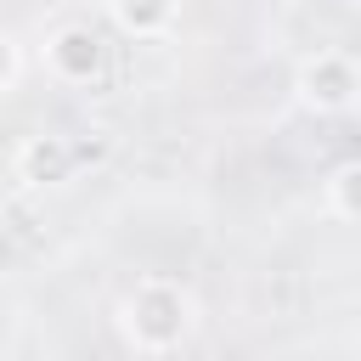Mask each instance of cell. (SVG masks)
<instances>
[{
  "label": "cell",
  "instance_id": "6",
  "mask_svg": "<svg viewBox=\"0 0 361 361\" xmlns=\"http://www.w3.org/2000/svg\"><path fill=\"white\" fill-rule=\"evenodd\" d=\"M322 209H327L338 226H350V220L361 214V164H338V169L322 180Z\"/></svg>",
  "mask_w": 361,
  "mask_h": 361
},
{
  "label": "cell",
  "instance_id": "8",
  "mask_svg": "<svg viewBox=\"0 0 361 361\" xmlns=\"http://www.w3.org/2000/svg\"><path fill=\"white\" fill-rule=\"evenodd\" d=\"M17 271V243H11V231L0 226V288H6V276Z\"/></svg>",
  "mask_w": 361,
  "mask_h": 361
},
{
  "label": "cell",
  "instance_id": "3",
  "mask_svg": "<svg viewBox=\"0 0 361 361\" xmlns=\"http://www.w3.org/2000/svg\"><path fill=\"white\" fill-rule=\"evenodd\" d=\"M45 68L62 79V85H90L102 68H107V45L90 23H62L51 39H45Z\"/></svg>",
  "mask_w": 361,
  "mask_h": 361
},
{
  "label": "cell",
  "instance_id": "1",
  "mask_svg": "<svg viewBox=\"0 0 361 361\" xmlns=\"http://www.w3.org/2000/svg\"><path fill=\"white\" fill-rule=\"evenodd\" d=\"M192 327H197V299H192V288H180L169 276H141L118 305V333L141 355L180 350L192 338Z\"/></svg>",
  "mask_w": 361,
  "mask_h": 361
},
{
  "label": "cell",
  "instance_id": "5",
  "mask_svg": "<svg viewBox=\"0 0 361 361\" xmlns=\"http://www.w3.org/2000/svg\"><path fill=\"white\" fill-rule=\"evenodd\" d=\"M107 17L124 39H164L180 23V0H107Z\"/></svg>",
  "mask_w": 361,
  "mask_h": 361
},
{
  "label": "cell",
  "instance_id": "7",
  "mask_svg": "<svg viewBox=\"0 0 361 361\" xmlns=\"http://www.w3.org/2000/svg\"><path fill=\"white\" fill-rule=\"evenodd\" d=\"M17 73H23V51H17V39L0 28V96L17 85Z\"/></svg>",
  "mask_w": 361,
  "mask_h": 361
},
{
  "label": "cell",
  "instance_id": "4",
  "mask_svg": "<svg viewBox=\"0 0 361 361\" xmlns=\"http://www.w3.org/2000/svg\"><path fill=\"white\" fill-rule=\"evenodd\" d=\"M11 169H17V180H23V186L51 192V186H68V180H73V169H79V147H73L68 135H51V130L23 135V147H17Z\"/></svg>",
  "mask_w": 361,
  "mask_h": 361
},
{
  "label": "cell",
  "instance_id": "2",
  "mask_svg": "<svg viewBox=\"0 0 361 361\" xmlns=\"http://www.w3.org/2000/svg\"><path fill=\"white\" fill-rule=\"evenodd\" d=\"M293 102L316 118H344L361 102V68L350 51H310L293 68Z\"/></svg>",
  "mask_w": 361,
  "mask_h": 361
}]
</instances>
